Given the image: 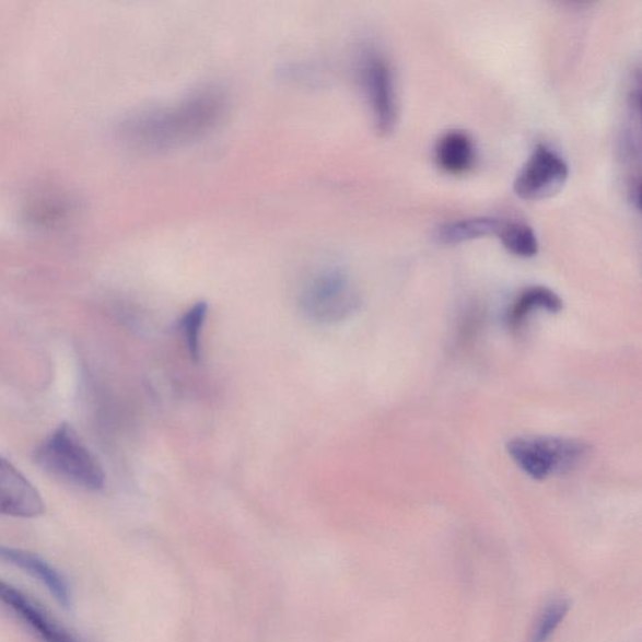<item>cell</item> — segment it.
I'll return each instance as SVG.
<instances>
[{
  "mask_svg": "<svg viewBox=\"0 0 642 642\" xmlns=\"http://www.w3.org/2000/svg\"><path fill=\"white\" fill-rule=\"evenodd\" d=\"M226 108L224 93L211 89L197 91L177 105L137 116L128 124L126 133L145 150L175 149L211 132L224 119Z\"/></svg>",
  "mask_w": 642,
  "mask_h": 642,
  "instance_id": "obj_1",
  "label": "cell"
},
{
  "mask_svg": "<svg viewBox=\"0 0 642 642\" xmlns=\"http://www.w3.org/2000/svg\"><path fill=\"white\" fill-rule=\"evenodd\" d=\"M34 460L49 475L84 490L101 491L105 487L104 468L71 425L62 424L43 441L34 451Z\"/></svg>",
  "mask_w": 642,
  "mask_h": 642,
  "instance_id": "obj_2",
  "label": "cell"
},
{
  "mask_svg": "<svg viewBox=\"0 0 642 642\" xmlns=\"http://www.w3.org/2000/svg\"><path fill=\"white\" fill-rule=\"evenodd\" d=\"M510 457L520 469L537 481L564 475L587 456L584 442L562 436L525 435L507 444Z\"/></svg>",
  "mask_w": 642,
  "mask_h": 642,
  "instance_id": "obj_3",
  "label": "cell"
},
{
  "mask_svg": "<svg viewBox=\"0 0 642 642\" xmlns=\"http://www.w3.org/2000/svg\"><path fill=\"white\" fill-rule=\"evenodd\" d=\"M301 304L307 318L320 324H336L352 316L361 302L345 273L331 270L307 282Z\"/></svg>",
  "mask_w": 642,
  "mask_h": 642,
  "instance_id": "obj_4",
  "label": "cell"
},
{
  "mask_svg": "<svg viewBox=\"0 0 642 642\" xmlns=\"http://www.w3.org/2000/svg\"><path fill=\"white\" fill-rule=\"evenodd\" d=\"M570 168L559 153L538 144L516 176L513 190L522 200L550 199L567 185Z\"/></svg>",
  "mask_w": 642,
  "mask_h": 642,
  "instance_id": "obj_5",
  "label": "cell"
},
{
  "mask_svg": "<svg viewBox=\"0 0 642 642\" xmlns=\"http://www.w3.org/2000/svg\"><path fill=\"white\" fill-rule=\"evenodd\" d=\"M361 73L376 131L387 136L398 122L396 84L390 65L382 55L367 52L362 59Z\"/></svg>",
  "mask_w": 642,
  "mask_h": 642,
  "instance_id": "obj_6",
  "label": "cell"
},
{
  "mask_svg": "<svg viewBox=\"0 0 642 642\" xmlns=\"http://www.w3.org/2000/svg\"><path fill=\"white\" fill-rule=\"evenodd\" d=\"M45 511L36 488L10 462L0 458V515L36 518Z\"/></svg>",
  "mask_w": 642,
  "mask_h": 642,
  "instance_id": "obj_7",
  "label": "cell"
},
{
  "mask_svg": "<svg viewBox=\"0 0 642 642\" xmlns=\"http://www.w3.org/2000/svg\"><path fill=\"white\" fill-rule=\"evenodd\" d=\"M0 602L10 607L45 642H79L71 632L22 591L0 580Z\"/></svg>",
  "mask_w": 642,
  "mask_h": 642,
  "instance_id": "obj_8",
  "label": "cell"
},
{
  "mask_svg": "<svg viewBox=\"0 0 642 642\" xmlns=\"http://www.w3.org/2000/svg\"><path fill=\"white\" fill-rule=\"evenodd\" d=\"M0 560L27 572L28 575L47 587L58 605H61L66 610L71 609L72 594L70 585H68L62 573L56 570L52 564L43 560L36 553L3 545H0Z\"/></svg>",
  "mask_w": 642,
  "mask_h": 642,
  "instance_id": "obj_9",
  "label": "cell"
},
{
  "mask_svg": "<svg viewBox=\"0 0 642 642\" xmlns=\"http://www.w3.org/2000/svg\"><path fill=\"white\" fill-rule=\"evenodd\" d=\"M435 161L444 173L455 176L467 174L476 162L472 139L458 130L444 133L435 144Z\"/></svg>",
  "mask_w": 642,
  "mask_h": 642,
  "instance_id": "obj_10",
  "label": "cell"
},
{
  "mask_svg": "<svg viewBox=\"0 0 642 642\" xmlns=\"http://www.w3.org/2000/svg\"><path fill=\"white\" fill-rule=\"evenodd\" d=\"M563 310L561 297L549 288H528L518 295L510 307L507 320L511 329L517 330L528 319L530 313L545 311L552 314Z\"/></svg>",
  "mask_w": 642,
  "mask_h": 642,
  "instance_id": "obj_11",
  "label": "cell"
},
{
  "mask_svg": "<svg viewBox=\"0 0 642 642\" xmlns=\"http://www.w3.org/2000/svg\"><path fill=\"white\" fill-rule=\"evenodd\" d=\"M501 220L490 217H477L447 222L435 231L436 242L444 245H458L488 235H495Z\"/></svg>",
  "mask_w": 642,
  "mask_h": 642,
  "instance_id": "obj_12",
  "label": "cell"
},
{
  "mask_svg": "<svg viewBox=\"0 0 642 642\" xmlns=\"http://www.w3.org/2000/svg\"><path fill=\"white\" fill-rule=\"evenodd\" d=\"M495 235L500 237L506 250L520 258H534L538 253V238L534 229L525 222L501 221Z\"/></svg>",
  "mask_w": 642,
  "mask_h": 642,
  "instance_id": "obj_13",
  "label": "cell"
},
{
  "mask_svg": "<svg viewBox=\"0 0 642 642\" xmlns=\"http://www.w3.org/2000/svg\"><path fill=\"white\" fill-rule=\"evenodd\" d=\"M208 315V304L200 302L195 304L188 311L182 320V331L185 345L194 362H199L201 358V332L205 319Z\"/></svg>",
  "mask_w": 642,
  "mask_h": 642,
  "instance_id": "obj_14",
  "label": "cell"
},
{
  "mask_svg": "<svg viewBox=\"0 0 642 642\" xmlns=\"http://www.w3.org/2000/svg\"><path fill=\"white\" fill-rule=\"evenodd\" d=\"M569 612V603L564 600L555 602L547 606L539 619L537 620L533 635L528 642H547L550 640L553 631L558 629L561 621Z\"/></svg>",
  "mask_w": 642,
  "mask_h": 642,
  "instance_id": "obj_15",
  "label": "cell"
}]
</instances>
